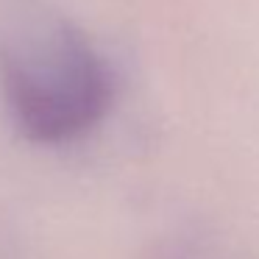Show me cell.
I'll return each mask as SVG.
<instances>
[{
  "instance_id": "6da1fadb",
  "label": "cell",
  "mask_w": 259,
  "mask_h": 259,
  "mask_svg": "<svg viewBox=\"0 0 259 259\" xmlns=\"http://www.w3.org/2000/svg\"><path fill=\"white\" fill-rule=\"evenodd\" d=\"M0 87L17 128L39 145L95 128L114 92L103 56L64 17H34L0 39Z\"/></svg>"
},
{
  "instance_id": "7a4b0ae2",
  "label": "cell",
  "mask_w": 259,
  "mask_h": 259,
  "mask_svg": "<svg viewBox=\"0 0 259 259\" xmlns=\"http://www.w3.org/2000/svg\"><path fill=\"white\" fill-rule=\"evenodd\" d=\"M156 259H209L203 251H198L195 245H181V242H170L156 251Z\"/></svg>"
}]
</instances>
